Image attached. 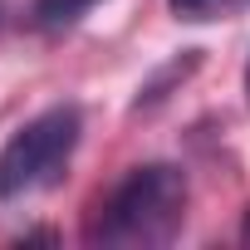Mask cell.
I'll list each match as a JSON object with an SVG mask.
<instances>
[{"label": "cell", "mask_w": 250, "mask_h": 250, "mask_svg": "<svg viewBox=\"0 0 250 250\" xmlns=\"http://www.w3.org/2000/svg\"><path fill=\"white\" fill-rule=\"evenodd\" d=\"M177 20H211L216 10H226L230 0H167Z\"/></svg>", "instance_id": "cell-4"}, {"label": "cell", "mask_w": 250, "mask_h": 250, "mask_svg": "<svg viewBox=\"0 0 250 250\" xmlns=\"http://www.w3.org/2000/svg\"><path fill=\"white\" fill-rule=\"evenodd\" d=\"M74 143H79V108L74 103H59V108L30 118L25 128L0 147V201L25 196V191L54 182L59 167L69 162Z\"/></svg>", "instance_id": "cell-2"}, {"label": "cell", "mask_w": 250, "mask_h": 250, "mask_svg": "<svg viewBox=\"0 0 250 250\" xmlns=\"http://www.w3.org/2000/svg\"><path fill=\"white\" fill-rule=\"evenodd\" d=\"M88 5H98V0H40V5H35V15H40V25H44V30H59V25L79 20Z\"/></svg>", "instance_id": "cell-3"}, {"label": "cell", "mask_w": 250, "mask_h": 250, "mask_svg": "<svg viewBox=\"0 0 250 250\" xmlns=\"http://www.w3.org/2000/svg\"><path fill=\"white\" fill-rule=\"evenodd\" d=\"M187 211V177L167 162L138 167L128 182H118L113 196L98 206L88 240L103 245H167Z\"/></svg>", "instance_id": "cell-1"}, {"label": "cell", "mask_w": 250, "mask_h": 250, "mask_svg": "<svg viewBox=\"0 0 250 250\" xmlns=\"http://www.w3.org/2000/svg\"><path fill=\"white\" fill-rule=\"evenodd\" d=\"M245 245H250V211H245Z\"/></svg>", "instance_id": "cell-5"}, {"label": "cell", "mask_w": 250, "mask_h": 250, "mask_svg": "<svg viewBox=\"0 0 250 250\" xmlns=\"http://www.w3.org/2000/svg\"><path fill=\"white\" fill-rule=\"evenodd\" d=\"M245 93H250V69H245Z\"/></svg>", "instance_id": "cell-6"}]
</instances>
